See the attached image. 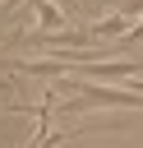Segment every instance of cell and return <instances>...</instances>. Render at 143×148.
<instances>
[{"label":"cell","mask_w":143,"mask_h":148,"mask_svg":"<svg viewBox=\"0 0 143 148\" xmlns=\"http://www.w3.org/2000/svg\"><path fill=\"white\" fill-rule=\"evenodd\" d=\"M55 28H65V9L55 0H37V23H32V37H51Z\"/></svg>","instance_id":"cell-1"},{"label":"cell","mask_w":143,"mask_h":148,"mask_svg":"<svg viewBox=\"0 0 143 148\" xmlns=\"http://www.w3.org/2000/svg\"><path fill=\"white\" fill-rule=\"evenodd\" d=\"M125 32H129V18L125 14H106V18L88 23V37L92 42H111V37H125Z\"/></svg>","instance_id":"cell-2"},{"label":"cell","mask_w":143,"mask_h":148,"mask_svg":"<svg viewBox=\"0 0 143 148\" xmlns=\"http://www.w3.org/2000/svg\"><path fill=\"white\" fill-rule=\"evenodd\" d=\"M0 92H9V79H0Z\"/></svg>","instance_id":"cell-3"}]
</instances>
